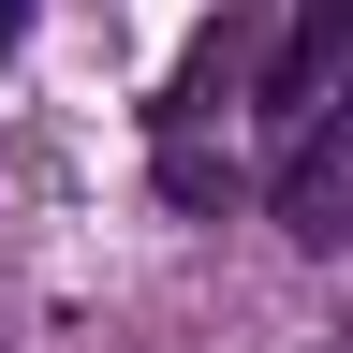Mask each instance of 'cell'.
<instances>
[{
    "label": "cell",
    "instance_id": "7a4b0ae2",
    "mask_svg": "<svg viewBox=\"0 0 353 353\" xmlns=\"http://www.w3.org/2000/svg\"><path fill=\"white\" fill-rule=\"evenodd\" d=\"M250 59H265V0H221V15L176 44L162 103H148V176H162V206H192V221H221V206H236V162H221L206 132L250 103Z\"/></svg>",
    "mask_w": 353,
    "mask_h": 353
},
{
    "label": "cell",
    "instance_id": "6da1fadb",
    "mask_svg": "<svg viewBox=\"0 0 353 353\" xmlns=\"http://www.w3.org/2000/svg\"><path fill=\"white\" fill-rule=\"evenodd\" d=\"M250 118L280 132V176H265L280 236H294V250H353V0L265 15Z\"/></svg>",
    "mask_w": 353,
    "mask_h": 353
},
{
    "label": "cell",
    "instance_id": "277c9868",
    "mask_svg": "<svg viewBox=\"0 0 353 353\" xmlns=\"http://www.w3.org/2000/svg\"><path fill=\"white\" fill-rule=\"evenodd\" d=\"M324 353H353V339H324Z\"/></svg>",
    "mask_w": 353,
    "mask_h": 353
},
{
    "label": "cell",
    "instance_id": "3957f363",
    "mask_svg": "<svg viewBox=\"0 0 353 353\" xmlns=\"http://www.w3.org/2000/svg\"><path fill=\"white\" fill-rule=\"evenodd\" d=\"M15 44H30V0H0V59H15Z\"/></svg>",
    "mask_w": 353,
    "mask_h": 353
}]
</instances>
